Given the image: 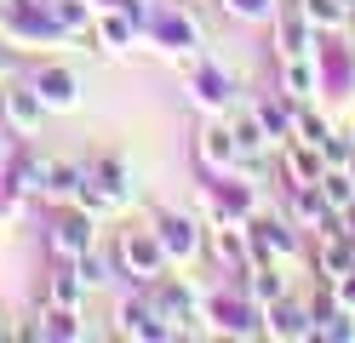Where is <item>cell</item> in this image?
Returning a JSON list of instances; mask_svg holds the SVG:
<instances>
[{
  "instance_id": "obj_1",
  "label": "cell",
  "mask_w": 355,
  "mask_h": 343,
  "mask_svg": "<svg viewBox=\"0 0 355 343\" xmlns=\"http://www.w3.org/2000/svg\"><path fill=\"white\" fill-rule=\"evenodd\" d=\"M115 258H121V274H126V281L155 286V281H161V269H166V246H161L155 229H126Z\"/></svg>"
},
{
  "instance_id": "obj_15",
  "label": "cell",
  "mask_w": 355,
  "mask_h": 343,
  "mask_svg": "<svg viewBox=\"0 0 355 343\" xmlns=\"http://www.w3.org/2000/svg\"><path fill=\"white\" fill-rule=\"evenodd\" d=\"M201 160H207L212 172H230L235 160H241V149H235V132H230V126H207V132H201Z\"/></svg>"
},
{
  "instance_id": "obj_20",
  "label": "cell",
  "mask_w": 355,
  "mask_h": 343,
  "mask_svg": "<svg viewBox=\"0 0 355 343\" xmlns=\"http://www.w3.org/2000/svg\"><path fill=\"white\" fill-rule=\"evenodd\" d=\"M132 35H138V17H132V12H109V17H98V46H126Z\"/></svg>"
},
{
  "instance_id": "obj_19",
  "label": "cell",
  "mask_w": 355,
  "mask_h": 343,
  "mask_svg": "<svg viewBox=\"0 0 355 343\" xmlns=\"http://www.w3.org/2000/svg\"><path fill=\"white\" fill-rule=\"evenodd\" d=\"M69 263H75V274H80V286H86V292H98V286L115 281V269H109V258H103L98 246H92V252H80V258H69Z\"/></svg>"
},
{
  "instance_id": "obj_5",
  "label": "cell",
  "mask_w": 355,
  "mask_h": 343,
  "mask_svg": "<svg viewBox=\"0 0 355 343\" xmlns=\"http://www.w3.org/2000/svg\"><path fill=\"white\" fill-rule=\"evenodd\" d=\"M115 332H121V337H144V343H155V337H172V332H166V320L155 315V304H149L144 292H132L126 304H121V315H115Z\"/></svg>"
},
{
  "instance_id": "obj_2",
  "label": "cell",
  "mask_w": 355,
  "mask_h": 343,
  "mask_svg": "<svg viewBox=\"0 0 355 343\" xmlns=\"http://www.w3.org/2000/svg\"><path fill=\"white\" fill-rule=\"evenodd\" d=\"M92 246H98V218L69 200V212L52 218V252L58 258H80V252H92Z\"/></svg>"
},
{
  "instance_id": "obj_13",
  "label": "cell",
  "mask_w": 355,
  "mask_h": 343,
  "mask_svg": "<svg viewBox=\"0 0 355 343\" xmlns=\"http://www.w3.org/2000/svg\"><path fill=\"white\" fill-rule=\"evenodd\" d=\"M247 297L263 309V304H275V297H286V281H281V269L270 258H252L247 263Z\"/></svg>"
},
{
  "instance_id": "obj_33",
  "label": "cell",
  "mask_w": 355,
  "mask_h": 343,
  "mask_svg": "<svg viewBox=\"0 0 355 343\" xmlns=\"http://www.w3.org/2000/svg\"><path fill=\"white\" fill-rule=\"evenodd\" d=\"M6 337H12V326H6V320H0V343H6Z\"/></svg>"
},
{
  "instance_id": "obj_18",
  "label": "cell",
  "mask_w": 355,
  "mask_h": 343,
  "mask_svg": "<svg viewBox=\"0 0 355 343\" xmlns=\"http://www.w3.org/2000/svg\"><path fill=\"white\" fill-rule=\"evenodd\" d=\"M315 189L327 195V206H332V212H344V206L355 200V177H349V166H327Z\"/></svg>"
},
{
  "instance_id": "obj_22",
  "label": "cell",
  "mask_w": 355,
  "mask_h": 343,
  "mask_svg": "<svg viewBox=\"0 0 355 343\" xmlns=\"http://www.w3.org/2000/svg\"><path fill=\"white\" fill-rule=\"evenodd\" d=\"M86 23H92L86 0H52V29H63V35H86Z\"/></svg>"
},
{
  "instance_id": "obj_8",
  "label": "cell",
  "mask_w": 355,
  "mask_h": 343,
  "mask_svg": "<svg viewBox=\"0 0 355 343\" xmlns=\"http://www.w3.org/2000/svg\"><path fill=\"white\" fill-rule=\"evenodd\" d=\"M263 332L270 337H315V315L293 297H275V304H263Z\"/></svg>"
},
{
  "instance_id": "obj_17",
  "label": "cell",
  "mask_w": 355,
  "mask_h": 343,
  "mask_svg": "<svg viewBox=\"0 0 355 343\" xmlns=\"http://www.w3.org/2000/svg\"><path fill=\"white\" fill-rule=\"evenodd\" d=\"M92 177H98V189L115 200V206H126L132 200V177H126V160H115V155H103L98 166H92Z\"/></svg>"
},
{
  "instance_id": "obj_6",
  "label": "cell",
  "mask_w": 355,
  "mask_h": 343,
  "mask_svg": "<svg viewBox=\"0 0 355 343\" xmlns=\"http://www.w3.org/2000/svg\"><path fill=\"white\" fill-rule=\"evenodd\" d=\"M149 304H155V315L166 320V332H172V337H178V332H189L195 320H201L195 297H189L184 286H172V281H161V286H155V292H149Z\"/></svg>"
},
{
  "instance_id": "obj_28",
  "label": "cell",
  "mask_w": 355,
  "mask_h": 343,
  "mask_svg": "<svg viewBox=\"0 0 355 343\" xmlns=\"http://www.w3.org/2000/svg\"><path fill=\"white\" fill-rule=\"evenodd\" d=\"M293 132H304V143H315V149H321L327 137H332V132H327V121H321L315 109H304V103L293 109Z\"/></svg>"
},
{
  "instance_id": "obj_25",
  "label": "cell",
  "mask_w": 355,
  "mask_h": 343,
  "mask_svg": "<svg viewBox=\"0 0 355 343\" xmlns=\"http://www.w3.org/2000/svg\"><path fill=\"white\" fill-rule=\"evenodd\" d=\"M298 12H304L309 23H321V29H338L344 12H349V0H298Z\"/></svg>"
},
{
  "instance_id": "obj_29",
  "label": "cell",
  "mask_w": 355,
  "mask_h": 343,
  "mask_svg": "<svg viewBox=\"0 0 355 343\" xmlns=\"http://www.w3.org/2000/svg\"><path fill=\"white\" fill-rule=\"evenodd\" d=\"M224 12L241 23H263V17H275V0H224Z\"/></svg>"
},
{
  "instance_id": "obj_26",
  "label": "cell",
  "mask_w": 355,
  "mask_h": 343,
  "mask_svg": "<svg viewBox=\"0 0 355 343\" xmlns=\"http://www.w3.org/2000/svg\"><path fill=\"white\" fill-rule=\"evenodd\" d=\"M286 98H309V86H315V69H309V52H298V58H286Z\"/></svg>"
},
{
  "instance_id": "obj_9",
  "label": "cell",
  "mask_w": 355,
  "mask_h": 343,
  "mask_svg": "<svg viewBox=\"0 0 355 343\" xmlns=\"http://www.w3.org/2000/svg\"><path fill=\"white\" fill-rule=\"evenodd\" d=\"M24 337H86V326H80V309H69V304H40V315H35V326H24Z\"/></svg>"
},
{
  "instance_id": "obj_24",
  "label": "cell",
  "mask_w": 355,
  "mask_h": 343,
  "mask_svg": "<svg viewBox=\"0 0 355 343\" xmlns=\"http://www.w3.org/2000/svg\"><path fill=\"white\" fill-rule=\"evenodd\" d=\"M230 132H235V149H241V155H258L263 143H270V132H263L258 114H235V126H230Z\"/></svg>"
},
{
  "instance_id": "obj_3",
  "label": "cell",
  "mask_w": 355,
  "mask_h": 343,
  "mask_svg": "<svg viewBox=\"0 0 355 343\" xmlns=\"http://www.w3.org/2000/svg\"><path fill=\"white\" fill-rule=\"evenodd\" d=\"M0 114H6V126L17 137H40V126H46V103H40V91L35 86H6L0 91Z\"/></svg>"
},
{
  "instance_id": "obj_23",
  "label": "cell",
  "mask_w": 355,
  "mask_h": 343,
  "mask_svg": "<svg viewBox=\"0 0 355 343\" xmlns=\"http://www.w3.org/2000/svg\"><path fill=\"white\" fill-rule=\"evenodd\" d=\"M252 309H258V304H230V297H224V304H212V315H218V326H224V332H241V337H247V332H258V320H252Z\"/></svg>"
},
{
  "instance_id": "obj_4",
  "label": "cell",
  "mask_w": 355,
  "mask_h": 343,
  "mask_svg": "<svg viewBox=\"0 0 355 343\" xmlns=\"http://www.w3.org/2000/svg\"><path fill=\"white\" fill-rule=\"evenodd\" d=\"M155 235L166 246V263H189L195 252H201V223L184 218V212H161L155 218Z\"/></svg>"
},
{
  "instance_id": "obj_16",
  "label": "cell",
  "mask_w": 355,
  "mask_h": 343,
  "mask_svg": "<svg viewBox=\"0 0 355 343\" xmlns=\"http://www.w3.org/2000/svg\"><path fill=\"white\" fill-rule=\"evenodd\" d=\"M275 52L281 58H298V52H309V17L293 6V12H281V29H275Z\"/></svg>"
},
{
  "instance_id": "obj_10",
  "label": "cell",
  "mask_w": 355,
  "mask_h": 343,
  "mask_svg": "<svg viewBox=\"0 0 355 343\" xmlns=\"http://www.w3.org/2000/svg\"><path fill=\"white\" fill-rule=\"evenodd\" d=\"M80 177H86V166H75V160H46V166H40V195L69 206L75 189H80Z\"/></svg>"
},
{
  "instance_id": "obj_27",
  "label": "cell",
  "mask_w": 355,
  "mask_h": 343,
  "mask_svg": "<svg viewBox=\"0 0 355 343\" xmlns=\"http://www.w3.org/2000/svg\"><path fill=\"white\" fill-rule=\"evenodd\" d=\"M80 292H86V286H80V274H75V263L63 258V269L52 274V304H69V309H80Z\"/></svg>"
},
{
  "instance_id": "obj_7",
  "label": "cell",
  "mask_w": 355,
  "mask_h": 343,
  "mask_svg": "<svg viewBox=\"0 0 355 343\" xmlns=\"http://www.w3.org/2000/svg\"><path fill=\"white\" fill-rule=\"evenodd\" d=\"M29 86L40 91V103H46L52 114H63V109H75V103H80V80L69 75V69H58V63L35 69V75H29Z\"/></svg>"
},
{
  "instance_id": "obj_30",
  "label": "cell",
  "mask_w": 355,
  "mask_h": 343,
  "mask_svg": "<svg viewBox=\"0 0 355 343\" xmlns=\"http://www.w3.org/2000/svg\"><path fill=\"white\" fill-rule=\"evenodd\" d=\"M258 121H263L270 137H286V132H293V114H286L281 103H258Z\"/></svg>"
},
{
  "instance_id": "obj_12",
  "label": "cell",
  "mask_w": 355,
  "mask_h": 343,
  "mask_svg": "<svg viewBox=\"0 0 355 343\" xmlns=\"http://www.w3.org/2000/svg\"><path fill=\"white\" fill-rule=\"evenodd\" d=\"M321 172H327V155L315 143H304V137H293L286 143V177H293V189L298 183H321Z\"/></svg>"
},
{
  "instance_id": "obj_14",
  "label": "cell",
  "mask_w": 355,
  "mask_h": 343,
  "mask_svg": "<svg viewBox=\"0 0 355 343\" xmlns=\"http://www.w3.org/2000/svg\"><path fill=\"white\" fill-rule=\"evenodd\" d=\"M355 269V235H344V229H332L327 235V246H321V281L332 286L338 274H349Z\"/></svg>"
},
{
  "instance_id": "obj_31",
  "label": "cell",
  "mask_w": 355,
  "mask_h": 343,
  "mask_svg": "<svg viewBox=\"0 0 355 343\" xmlns=\"http://www.w3.org/2000/svg\"><path fill=\"white\" fill-rule=\"evenodd\" d=\"M332 286H338L332 297H338V304H344V309L355 315V269H349V274H338V281H332Z\"/></svg>"
},
{
  "instance_id": "obj_21",
  "label": "cell",
  "mask_w": 355,
  "mask_h": 343,
  "mask_svg": "<svg viewBox=\"0 0 355 343\" xmlns=\"http://www.w3.org/2000/svg\"><path fill=\"white\" fill-rule=\"evenodd\" d=\"M195 103L224 109V103H230V80L218 75V69H195Z\"/></svg>"
},
{
  "instance_id": "obj_11",
  "label": "cell",
  "mask_w": 355,
  "mask_h": 343,
  "mask_svg": "<svg viewBox=\"0 0 355 343\" xmlns=\"http://www.w3.org/2000/svg\"><path fill=\"white\" fill-rule=\"evenodd\" d=\"M247 235H252V258H270V263H275V258H293V246H298V240H293V229H286L281 218L252 223Z\"/></svg>"
},
{
  "instance_id": "obj_32",
  "label": "cell",
  "mask_w": 355,
  "mask_h": 343,
  "mask_svg": "<svg viewBox=\"0 0 355 343\" xmlns=\"http://www.w3.org/2000/svg\"><path fill=\"white\" fill-rule=\"evenodd\" d=\"M98 6H121V12H132V0H98Z\"/></svg>"
}]
</instances>
